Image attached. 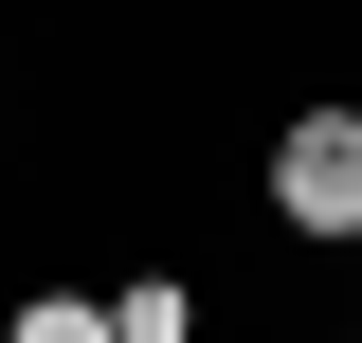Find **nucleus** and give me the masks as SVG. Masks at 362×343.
<instances>
[{
	"label": "nucleus",
	"mask_w": 362,
	"mask_h": 343,
	"mask_svg": "<svg viewBox=\"0 0 362 343\" xmlns=\"http://www.w3.org/2000/svg\"><path fill=\"white\" fill-rule=\"evenodd\" d=\"M272 217H290V235H326V253L362 235V109H308V127L272 145Z\"/></svg>",
	"instance_id": "1"
},
{
	"label": "nucleus",
	"mask_w": 362,
	"mask_h": 343,
	"mask_svg": "<svg viewBox=\"0 0 362 343\" xmlns=\"http://www.w3.org/2000/svg\"><path fill=\"white\" fill-rule=\"evenodd\" d=\"M199 325V289H181V271H145V289H109V343H181Z\"/></svg>",
	"instance_id": "2"
}]
</instances>
